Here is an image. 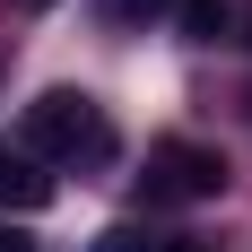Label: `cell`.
Returning <instances> with one entry per match:
<instances>
[{"label":"cell","instance_id":"8","mask_svg":"<svg viewBox=\"0 0 252 252\" xmlns=\"http://www.w3.org/2000/svg\"><path fill=\"white\" fill-rule=\"evenodd\" d=\"M0 252H35V235H18V226H0Z\"/></svg>","mask_w":252,"mask_h":252},{"label":"cell","instance_id":"7","mask_svg":"<svg viewBox=\"0 0 252 252\" xmlns=\"http://www.w3.org/2000/svg\"><path fill=\"white\" fill-rule=\"evenodd\" d=\"M157 252H218V244H200V235H157Z\"/></svg>","mask_w":252,"mask_h":252},{"label":"cell","instance_id":"6","mask_svg":"<svg viewBox=\"0 0 252 252\" xmlns=\"http://www.w3.org/2000/svg\"><path fill=\"white\" fill-rule=\"evenodd\" d=\"M165 9H174V0H104V18H113V26H130V18H165Z\"/></svg>","mask_w":252,"mask_h":252},{"label":"cell","instance_id":"4","mask_svg":"<svg viewBox=\"0 0 252 252\" xmlns=\"http://www.w3.org/2000/svg\"><path fill=\"white\" fill-rule=\"evenodd\" d=\"M174 18H183L191 44H218V35L235 26V0H174Z\"/></svg>","mask_w":252,"mask_h":252},{"label":"cell","instance_id":"10","mask_svg":"<svg viewBox=\"0 0 252 252\" xmlns=\"http://www.w3.org/2000/svg\"><path fill=\"white\" fill-rule=\"evenodd\" d=\"M244 104H252V96H244Z\"/></svg>","mask_w":252,"mask_h":252},{"label":"cell","instance_id":"1","mask_svg":"<svg viewBox=\"0 0 252 252\" xmlns=\"http://www.w3.org/2000/svg\"><path fill=\"white\" fill-rule=\"evenodd\" d=\"M18 148L35 165H104L113 157V122H104V104L87 87H44V96L26 104V130Z\"/></svg>","mask_w":252,"mask_h":252},{"label":"cell","instance_id":"5","mask_svg":"<svg viewBox=\"0 0 252 252\" xmlns=\"http://www.w3.org/2000/svg\"><path fill=\"white\" fill-rule=\"evenodd\" d=\"M87 252H157V235H148V226H104Z\"/></svg>","mask_w":252,"mask_h":252},{"label":"cell","instance_id":"3","mask_svg":"<svg viewBox=\"0 0 252 252\" xmlns=\"http://www.w3.org/2000/svg\"><path fill=\"white\" fill-rule=\"evenodd\" d=\"M52 200V165H35V157L18 148V139H0V209H44Z\"/></svg>","mask_w":252,"mask_h":252},{"label":"cell","instance_id":"9","mask_svg":"<svg viewBox=\"0 0 252 252\" xmlns=\"http://www.w3.org/2000/svg\"><path fill=\"white\" fill-rule=\"evenodd\" d=\"M18 9H52V0H18Z\"/></svg>","mask_w":252,"mask_h":252},{"label":"cell","instance_id":"2","mask_svg":"<svg viewBox=\"0 0 252 252\" xmlns=\"http://www.w3.org/2000/svg\"><path fill=\"white\" fill-rule=\"evenodd\" d=\"M139 191H148V209L218 200V191H226V157H218V148H200V139H165V148L148 157V174H139Z\"/></svg>","mask_w":252,"mask_h":252}]
</instances>
